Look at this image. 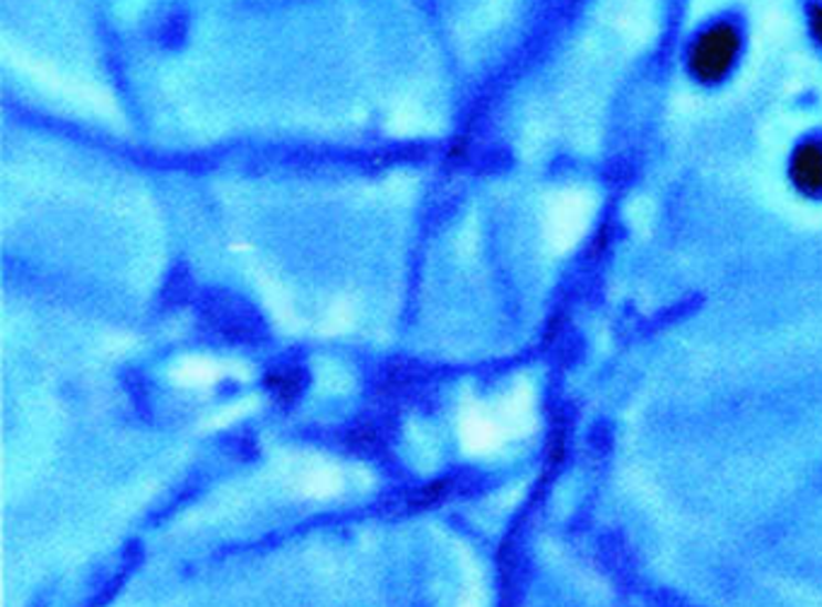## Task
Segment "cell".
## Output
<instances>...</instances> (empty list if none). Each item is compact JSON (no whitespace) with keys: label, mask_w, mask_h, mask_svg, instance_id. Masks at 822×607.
Listing matches in <instances>:
<instances>
[{"label":"cell","mask_w":822,"mask_h":607,"mask_svg":"<svg viewBox=\"0 0 822 607\" xmlns=\"http://www.w3.org/2000/svg\"><path fill=\"white\" fill-rule=\"evenodd\" d=\"M265 386H268L283 403H292L302 393L304 376L299 369H277V372H271L265 376Z\"/></svg>","instance_id":"cell-3"},{"label":"cell","mask_w":822,"mask_h":607,"mask_svg":"<svg viewBox=\"0 0 822 607\" xmlns=\"http://www.w3.org/2000/svg\"><path fill=\"white\" fill-rule=\"evenodd\" d=\"M805 24L808 32L813 36V42L822 46V3H811L805 8Z\"/></svg>","instance_id":"cell-6"},{"label":"cell","mask_w":822,"mask_h":607,"mask_svg":"<svg viewBox=\"0 0 822 607\" xmlns=\"http://www.w3.org/2000/svg\"><path fill=\"white\" fill-rule=\"evenodd\" d=\"M451 487H454V480L451 478H444V480H434L430 484H424L422 490L413 492L408 497V507L413 511H422V509H430V507H436L440 501H444L451 492Z\"/></svg>","instance_id":"cell-4"},{"label":"cell","mask_w":822,"mask_h":607,"mask_svg":"<svg viewBox=\"0 0 822 607\" xmlns=\"http://www.w3.org/2000/svg\"><path fill=\"white\" fill-rule=\"evenodd\" d=\"M742 51L740 28L731 20H716L699 30L685 51V68L695 83L716 87L734 73Z\"/></svg>","instance_id":"cell-1"},{"label":"cell","mask_w":822,"mask_h":607,"mask_svg":"<svg viewBox=\"0 0 822 607\" xmlns=\"http://www.w3.org/2000/svg\"><path fill=\"white\" fill-rule=\"evenodd\" d=\"M791 187L805 198H822V140L805 138L791 150L789 157Z\"/></svg>","instance_id":"cell-2"},{"label":"cell","mask_w":822,"mask_h":607,"mask_svg":"<svg viewBox=\"0 0 822 607\" xmlns=\"http://www.w3.org/2000/svg\"><path fill=\"white\" fill-rule=\"evenodd\" d=\"M468 155H471V128L461 130L459 136L451 138L449 148H446V162L449 164H461V162L468 160Z\"/></svg>","instance_id":"cell-5"},{"label":"cell","mask_w":822,"mask_h":607,"mask_svg":"<svg viewBox=\"0 0 822 607\" xmlns=\"http://www.w3.org/2000/svg\"><path fill=\"white\" fill-rule=\"evenodd\" d=\"M352 444L362 446V448H367V451H371V448H375V446L379 444V437H377V434L371 432V429L362 427L360 432H355V434H352Z\"/></svg>","instance_id":"cell-7"}]
</instances>
